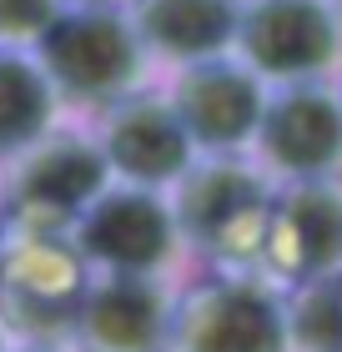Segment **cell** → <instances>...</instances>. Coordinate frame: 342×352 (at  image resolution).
I'll list each match as a JSON object with an SVG mask.
<instances>
[{"mask_svg": "<svg viewBox=\"0 0 342 352\" xmlns=\"http://www.w3.org/2000/svg\"><path fill=\"white\" fill-rule=\"evenodd\" d=\"M328 6H332V10H337V21H342V0H328Z\"/></svg>", "mask_w": 342, "mask_h": 352, "instance_id": "cell-20", "label": "cell"}, {"mask_svg": "<svg viewBox=\"0 0 342 352\" xmlns=\"http://www.w3.org/2000/svg\"><path fill=\"white\" fill-rule=\"evenodd\" d=\"M86 282L66 227L0 217V322L15 342H71Z\"/></svg>", "mask_w": 342, "mask_h": 352, "instance_id": "cell-3", "label": "cell"}, {"mask_svg": "<svg viewBox=\"0 0 342 352\" xmlns=\"http://www.w3.org/2000/svg\"><path fill=\"white\" fill-rule=\"evenodd\" d=\"M292 352H342V277L287 287Z\"/></svg>", "mask_w": 342, "mask_h": 352, "instance_id": "cell-15", "label": "cell"}, {"mask_svg": "<svg viewBox=\"0 0 342 352\" xmlns=\"http://www.w3.org/2000/svg\"><path fill=\"white\" fill-rule=\"evenodd\" d=\"M136 36L156 71H186L232 56L242 0H126Z\"/></svg>", "mask_w": 342, "mask_h": 352, "instance_id": "cell-13", "label": "cell"}, {"mask_svg": "<svg viewBox=\"0 0 342 352\" xmlns=\"http://www.w3.org/2000/svg\"><path fill=\"white\" fill-rule=\"evenodd\" d=\"M66 121V106L36 51H0V171Z\"/></svg>", "mask_w": 342, "mask_h": 352, "instance_id": "cell-14", "label": "cell"}, {"mask_svg": "<svg viewBox=\"0 0 342 352\" xmlns=\"http://www.w3.org/2000/svg\"><path fill=\"white\" fill-rule=\"evenodd\" d=\"M10 352H76L71 342H10Z\"/></svg>", "mask_w": 342, "mask_h": 352, "instance_id": "cell-17", "label": "cell"}, {"mask_svg": "<svg viewBox=\"0 0 342 352\" xmlns=\"http://www.w3.org/2000/svg\"><path fill=\"white\" fill-rule=\"evenodd\" d=\"M71 242L91 277H171L186 262L171 197L111 182L86 212L71 221Z\"/></svg>", "mask_w": 342, "mask_h": 352, "instance_id": "cell-5", "label": "cell"}, {"mask_svg": "<svg viewBox=\"0 0 342 352\" xmlns=\"http://www.w3.org/2000/svg\"><path fill=\"white\" fill-rule=\"evenodd\" d=\"M171 352H292L287 287L267 272H206L176 287Z\"/></svg>", "mask_w": 342, "mask_h": 352, "instance_id": "cell-4", "label": "cell"}, {"mask_svg": "<svg viewBox=\"0 0 342 352\" xmlns=\"http://www.w3.org/2000/svg\"><path fill=\"white\" fill-rule=\"evenodd\" d=\"M277 182L252 156H202L171 191L186 257L206 272H262Z\"/></svg>", "mask_w": 342, "mask_h": 352, "instance_id": "cell-1", "label": "cell"}, {"mask_svg": "<svg viewBox=\"0 0 342 352\" xmlns=\"http://www.w3.org/2000/svg\"><path fill=\"white\" fill-rule=\"evenodd\" d=\"M161 91H167L176 121L186 126L197 156H252L272 91L237 56H217V60H202V66L171 71Z\"/></svg>", "mask_w": 342, "mask_h": 352, "instance_id": "cell-10", "label": "cell"}, {"mask_svg": "<svg viewBox=\"0 0 342 352\" xmlns=\"http://www.w3.org/2000/svg\"><path fill=\"white\" fill-rule=\"evenodd\" d=\"M76 6H126V0H76Z\"/></svg>", "mask_w": 342, "mask_h": 352, "instance_id": "cell-19", "label": "cell"}, {"mask_svg": "<svg viewBox=\"0 0 342 352\" xmlns=\"http://www.w3.org/2000/svg\"><path fill=\"white\" fill-rule=\"evenodd\" d=\"M10 342H15V338L6 332V322H0V352H10Z\"/></svg>", "mask_w": 342, "mask_h": 352, "instance_id": "cell-18", "label": "cell"}, {"mask_svg": "<svg viewBox=\"0 0 342 352\" xmlns=\"http://www.w3.org/2000/svg\"><path fill=\"white\" fill-rule=\"evenodd\" d=\"M66 0H0V51H36Z\"/></svg>", "mask_w": 342, "mask_h": 352, "instance_id": "cell-16", "label": "cell"}, {"mask_svg": "<svg viewBox=\"0 0 342 352\" xmlns=\"http://www.w3.org/2000/svg\"><path fill=\"white\" fill-rule=\"evenodd\" d=\"M232 56L267 91L342 76V21L328 0H242Z\"/></svg>", "mask_w": 342, "mask_h": 352, "instance_id": "cell-6", "label": "cell"}, {"mask_svg": "<svg viewBox=\"0 0 342 352\" xmlns=\"http://www.w3.org/2000/svg\"><path fill=\"white\" fill-rule=\"evenodd\" d=\"M36 60L51 76L61 106L96 111V116L156 81V66L146 56L126 6H76V0H66L36 45Z\"/></svg>", "mask_w": 342, "mask_h": 352, "instance_id": "cell-2", "label": "cell"}, {"mask_svg": "<svg viewBox=\"0 0 342 352\" xmlns=\"http://www.w3.org/2000/svg\"><path fill=\"white\" fill-rule=\"evenodd\" d=\"M262 272L282 287L342 277V176L277 186Z\"/></svg>", "mask_w": 342, "mask_h": 352, "instance_id": "cell-11", "label": "cell"}, {"mask_svg": "<svg viewBox=\"0 0 342 352\" xmlns=\"http://www.w3.org/2000/svg\"><path fill=\"white\" fill-rule=\"evenodd\" d=\"M252 162L277 186L342 176V91H337V81L272 91L262 126H257V141H252Z\"/></svg>", "mask_w": 342, "mask_h": 352, "instance_id": "cell-8", "label": "cell"}, {"mask_svg": "<svg viewBox=\"0 0 342 352\" xmlns=\"http://www.w3.org/2000/svg\"><path fill=\"white\" fill-rule=\"evenodd\" d=\"M106 186H111V171H106L101 146H96V131L61 121L21 162L0 171V217L71 227Z\"/></svg>", "mask_w": 342, "mask_h": 352, "instance_id": "cell-7", "label": "cell"}, {"mask_svg": "<svg viewBox=\"0 0 342 352\" xmlns=\"http://www.w3.org/2000/svg\"><path fill=\"white\" fill-rule=\"evenodd\" d=\"M337 91H342V76H337Z\"/></svg>", "mask_w": 342, "mask_h": 352, "instance_id": "cell-21", "label": "cell"}, {"mask_svg": "<svg viewBox=\"0 0 342 352\" xmlns=\"http://www.w3.org/2000/svg\"><path fill=\"white\" fill-rule=\"evenodd\" d=\"M91 131H96V146L106 156L111 182H121V186L171 197L176 182L202 162L161 86H146L136 96H126V101L106 106Z\"/></svg>", "mask_w": 342, "mask_h": 352, "instance_id": "cell-9", "label": "cell"}, {"mask_svg": "<svg viewBox=\"0 0 342 352\" xmlns=\"http://www.w3.org/2000/svg\"><path fill=\"white\" fill-rule=\"evenodd\" d=\"M171 277H91L81 297L71 347L76 352H171Z\"/></svg>", "mask_w": 342, "mask_h": 352, "instance_id": "cell-12", "label": "cell"}]
</instances>
